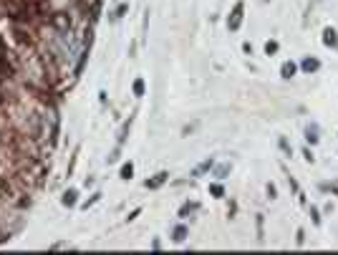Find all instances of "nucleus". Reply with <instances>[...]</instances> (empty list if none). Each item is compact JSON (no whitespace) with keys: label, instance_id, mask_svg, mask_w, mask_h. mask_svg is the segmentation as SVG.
Returning <instances> with one entry per match:
<instances>
[{"label":"nucleus","instance_id":"obj_1","mask_svg":"<svg viewBox=\"0 0 338 255\" xmlns=\"http://www.w3.org/2000/svg\"><path fill=\"white\" fill-rule=\"evenodd\" d=\"M71 15L66 13V10H53L51 13V28L56 31V33H68L71 31Z\"/></svg>","mask_w":338,"mask_h":255},{"label":"nucleus","instance_id":"obj_2","mask_svg":"<svg viewBox=\"0 0 338 255\" xmlns=\"http://www.w3.org/2000/svg\"><path fill=\"white\" fill-rule=\"evenodd\" d=\"M242 13H245V5H242V3H237L235 8H232V13H230V18H227V28H230V31H237V28H240Z\"/></svg>","mask_w":338,"mask_h":255},{"label":"nucleus","instance_id":"obj_3","mask_svg":"<svg viewBox=\"0 0 338 255\" xmlns=\"http://www.w3.org/2000/svg\"><path fill=\"white\" fill-rule=\"evenodd\" d=\"M323 43H326L328 48H338V33H336L333 28H326V31H323Z\"/></svg>","mask_w":338,"mask_h":255},{"label":"nucleus","instance_id":"obj_4","mask_svg":"<svg viewBox=\"0 0 338 255\" xmlns=\"http://www.w3.org/2000/svg\"><path fill=\"white\" fill-rule=\"evenodd\" d=\"M167 172H159V175H154L152 180H146V189H157V187H162L164 182H167Z\"/></svg>","mask_w":338,"mask_h":255},{"label":"nucleus","instance_id":"obj_5","mask_svg":"<svg viewBox=\"0 0 338 255\" xmlns=\"http://www.w3.org/2000/svg\"><path fill=\"white\" fill-rule=\"evenodd\" d=\"M301 69H303L305 73H313V71H318V69H321V61H318V58H303Z\"/></svg>","mask_w":338,"mask_h":255},{"label":"nucleus","instance_id":"obj_6","mask_svg":"<svg viewBox=\"0 0 338 255\" xmlns=\"http://www.w3.org/2000/svg\"><path fill=\"white\" fill-rule=\"evenodd\" d=\"M212 164H215V159H204L202 164H197V167L192 169V177H202L204 172H209V169H212Z\"/></svg>","mask_w":338,"mask_h":255},{"label":"nucleus","instance_id":"obj_7","mask_svg":"<svg viewBox=\"0 0 338 255\" xmlns=\"http://www.w3.org/2000/svg\"><path fill=\"white\" fill-rule=\"evenodd\" d=\"M295 71H298V66H295L293 61H285V63H283V69H280V76H283V78H293Z\"/></svg>","mask_w":338,"mask_h":255},{"label":"nucleus","instance_id":"obj_8","mask_svg":"<svg viewBox=\"0 0 338 255\" xmlns=\"http://www.w3.org/2000/svg\"><path fill=\"white\" fill-rule=\"evenodd\" d=\"M305 139H308L310 144H318V139H321V137H318V124H310V126H308V129H305Z\"/></svg>","mask_w":338,"mask_h":255},{"label":"nucleus","instance_id":"obj_9","mask_svg":"<svg viewBox=\"0 0 338 255\" xmlns=\"http://www.w3.org/2000/svg\"><path fill=\"white\" fill-rule=\"evenodd\" d=\"M76 197H78V192H76V189H66V192H63V205H66V207H73L76 205Z\"/></svg>","mask_w":338,"mask_h":255},{"label":"nucleus","instance_id":"obj_10","mask_svg":"<svg viewBox=\"0 0 338 255\" xmlns=\"http://www.w3.org/2000/svg\"><path fill=\"white\" fill-rule=\"evenodd\" d=\"M172 238H174V243H184V240H187V227H184V225H177L174 232H172Z\"/></svg>","mask_w":338,"mask_h":255},{"label":"nucleus","instance_id":"obj_11","mask_svg":"<svg viewBox=\"0 0 338 255\" xmlns=\"http://www.w3.org/2000/svg\"><path fill=\"white\" fill-rule=\"evenodd\" d=\"M230 169H232V164H220V167L215 169V177H217V180H225V177L230 175Z\"/></svg>","mask_w":338,"mask_h":255},{"label":"nucleus","instance_id":"obj_12","mask_svg":"<svg viewBox=\"0 0 338 255\" xmlns=\"http://www.w3.org/2000/svg\"><path fill=\"white\" fill-rule=\"evenodd\" d=\"M132 177H134V164L129 162V164L121 167V180H132Z\"/></svg>","mask_w":338,"mask_h":255},{"label":"nucleus","instance_id":"obj_13","mask_svg":"<svg viewBox=\"0 0 338 255\" xmlns=\"http://www.w3.org/2000/svg\"><path fill=\"white\" fill-rule=\"evenodd\" d=\"M132 91H134V96H144V78H136V81H134Z\"/></svg>","mask_w":338,"mask_h":255},{"label":"nucleus","instance_id":"obj_14","mask_svg":"<svg viewBox=\"0 0 338 255\" xmlns=\"http://www.w3.org/2000/svg\"><path fill=\"white\" fill-rule=\"evenodd\" d=\"M195 210H197V202H187V205L179 210V218H187L189 212H195Z\"/></svg>","mask_w":338,"mask_h":255},{"label":"nucleus","instance_id":"obj_15","mask_svg":"<svg viewBox=\"0 0 338 255\" xmlns=\"http://www.w3.org/2000/svg\"><path fill=\"white\" fill-rule=\"evenodd\" d=\"M126 13H129V5H126V3H121V5H119V8H116V10H114V18H116V20H119V18H124V15H126Z\"/></svg>","mask_w":338,"mask_h":255},{"label":"nucleus","instance_id":"obj_16","mask_svg":"<svg viewBox=\"0 0 338 255\" xmlns=\"http://www.w3.org/2000/svg\"><path fill=\"white\" fill-rule=\"evenodd\" d=\"M310 218H313V225H321V212H318V207H313V205H310Z\"/></svg>","mask_w":338,"mask_h":255},{"label":"nucleus","instance_id":"obj_17","mask_svg":"<svg viewBox=\"0 0 338 255\" xmlns=\"http://www.w3.org/2000/svg\"><path fill=\"white\" fill-rule=\"evenodd\" d=\"M275 51H278V43H275V40H268V43H265V53H268V56H272Z\"/></svg>","mask_w":338,"mask_h":255},{"label":"nucleus","instance_id":"obj_18","mask_svg":"<svg viewBox=\"0 0 338 255\" xmlns=\"http://www.w3.org/2000/svg\"><path fill=\"white\" fill-rule=\"evenodd\" d=\"M209 192H212L215 197H222V195H225V189H222L220 184H212V187H209Z\"/></svg>","mask_w":338,"mask_h":255},{"label":"nucleus","instance_id":"obj_19","mask_svg":"<svg viewBox=\"0 0 338 255\" xmlns=\"http://www.w3.org/2000/svg\"><path fill=\"white\" fill-rule=\"evenodd\" d=\"M280 149H283L285 154H290V152H293V149H290V144H288L285 139H280Z\"/></svg>","mask_w":338,"mask_h":255},{"label":"nucleus","instance_id":"obj_20","mask_svg":"<svg viewBox=\"0 0 338 255\" xmlns=\"http://www.w3.org/2000/svg\"><path fill=\"white\" fill-rule=\"evenodd\" d=\"M99 200H101V195H94V197H91V200H89L86 205H83V207H86V210H89V207H91V205H96Z\"/></svg>","mask_w":338,"mask_h":255},{"label":"nucleus","instance_id":"obj_21","mask_svg":"<svg viewBox=\"0 0 338 255\" xmlns=\"http://www.w3.org/2000/svg\"><path fill=\"white\" fill-rule=\"evenodd\" d=\"M295 240H298V245H303V243H305V232L298 230V238H295Z\"/></svg>","mask_w":338,"mask_h":255},{"label":"nucleus","instance_id":"obj_22","mask_svg":"<svg viewBox=\"0 0 338 255\" xmlns=\"http://www.w3.org/2000/svg\"><path fill=\"white\" fill-rule=\"evenodd\" d=\"M278 192H275V184H268V197H275Z\"/></svg>","mask_w":338,"mask_h":255},{"label":"nucleus","instance_id":"obj_23","mask_svg":"<svg viewBox=\"0 0 338 255\" xmlns=\"http://www.w3.org/2000/svg\"><path fill=\"white\" fill-rule=\"evenodd\" d=\"M303 157H305L308 162H313V152H310V149H303Z\"/></svg>","mask_w":338,"mask_h":255},{"label":"nucleus","instance_id":"obj_24","mask_svg":"<svg viewBox=\"0 0 338 255\" xmlns=\"http://www.w3.org/2000/svg\"><path fill=\"white\" fill-rule=\"evenodd\" d=\"M323 189H333V192H338V184H323Z\"/></svg>","mask_w":338,"mask_h":255}]
</instances>
